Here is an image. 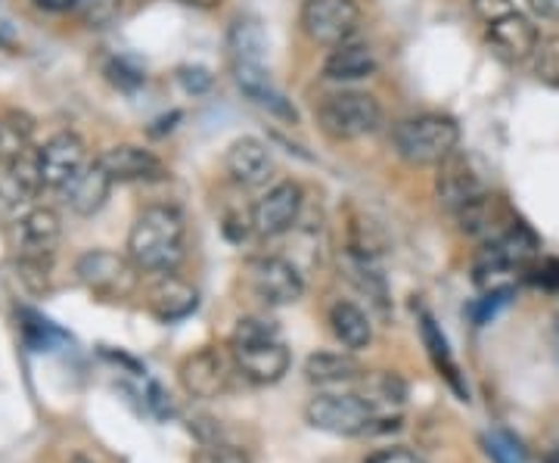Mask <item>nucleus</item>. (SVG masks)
<instances>
[{
    "mask_svg": "<svg viewBox=\"0 0 559 463\" xmlns=\"http://www.w3.org/2000/svg\"><path fill=\"white\" fill-rule=\"evenodd\" d=\"M187 224L175 205H146L128 234V256L143 274H168L183 262Z\"/></svg>",
    "mask_w": 559,
    "mask_h": 463,
    "instance_id": "obj_1",
    "label": "nucleus"
},
{
    "mask_svg": "<svg viewBox=\"0 0 559 463\" xmlns=\"http://www.w3.org/2000/svg\"><path fill=\"white\" fill-rule=\"evenodd\" d=\"M230 355L249 383H280L289 370V348L280 336V327L271 318L249 314L237 323L230 336Z\"/></svg>",
    "mask_w": 559,
    "mask_h": 463,
    "instance_id": "obj_2",
    "label": "nucleus"
},
{
    "mask_svg": "<svg viewBox=\"0 0 559 463\" xmlns=\"http://www.w3.org/2000/svg\"><path fill=\"white\" fill-rule=\"evenodd\" d=\"M460 143V124L444 112H419L395 124L392 146L411 165H439Z\"/></svg>",
    "mask_w": 559,
    "mask_h": 463,
    "instance_id": "obj_3",
    "label": "nucleus"
},
{
    "mask_svg": "<svg viewBox=\"0 0 559 463\" xmlns=\"http://www.w3.org/2000/svg\"><path fill=\"white\" fill-rule=\"evenodd\" d=\"M305 420L330 436H364L373 432L377 424H399V417H382L358 392H323L308 402Z\"/></svg>",
    "mask_w": 559,
    "mask_h": 463,
    "instance_id": "obj_4",
    "label": "nucleus"
},
{
    "mask_svg": "<svg viewBox=\"0 0 559 463\" xmlns=\"http://www.w3.org/2000/svg\"><path fill=\"white\" fill-rule=\"evenodd\" d=\"M318 124L333 141H358L382 124V106L364 91H336L318 103Z\"/></svg>",
    "mask_w": 559,
    "mask_h": 463,
    "instance_id": "obj_5",
    "label": "nucleus"
},
{
    "mask_svg": "<svg viewBox=\"0 0 559 463\" xmlns=\"http://www.w3.org/2000/svg\"><path fill=\"white\" fill-rule=\"evenodd\" d=\"M79 283L103 302H124L140 289V271L131 256L112 249H91L75 262Z\"/></svg>",
    "mask_w": 559,
    "mask_h": 463,
    "instance_id": "obj_6",
    "label": "nucleus"
},
{
    "mask_svg": "<svg viewBox=\"0 0 559 463\" xmlns=\"http://www.w3.org/2000/svg\"><path fill=\"white\" fill-rule=\"evenodd\" d=\"M180 385L190 399H202V402H212L230 392L234 377L240 373V367L234 361L230 352L215 348V345H205L200 352L187 355L180 361Z\"/></svg>",
    "mask_w": 559,
    "mask_h": 463,
    "instance_id": "obj_7",
    "label": "nucleus"
},
{
    "mask_svg": "<svg viewBox=\"0 0 559 463\" xmlns=\"http://www.w3.org/2000/svg\"><path fill=\"white\" fill-rule=\"evenodd\" d=\"M246 286L264 305H293L305 296V277L296 264L280 256H259L246 262Z\"/></svg>",
    "mask_w": 559,
    "mask_h": 463,
    "instance_id": "obj_8",
    "label": "nucleus"
},
{
    "mask_svg": "<svg viewBox=\"0 0 559 463\" xmlns=\"http://www.w3.org/2000/svg\"><path fill=\"white\" fill-rule=\"evenodd\" d=\"M299 22L308 40L320 47H340L358 32L360 10L355 0H305Z\"/></svg>",
    "mask_w": 559,
    "mask_h": 463,
    "instance_id": "obj_9",
    "label": "nucleus"
},
{
    "mask_svg": "<svg viewBox=\"0 0 559 463\" xmlns=\"http://www.w3.org/2000/svg\"><path fill=\"white\" fill-rule=\"evenodd\" d=\"M38 165L44 190H62L91 165L87 143L81 141L75 131H60L44 146H38Z\"/></svg>",
    "mask_w": 559,
    "mask_h": 463,
    "instance_id": "obj_10",
    "label": "nucleus"
},
{
    "mask_svg": "<svg viewBox=\"0 0 559 463\" xmlns=\"http://www.w3.org/2000/svg\"><path fill=\"white\" fill-rule=\"evenodd\" d=\"M305 193L296 181H277L255 205H252V227L264 240L283 237L301 218Z\"/></svg>",
    "mask_w": 559,
    "mask_h": 463,
    "instance_id": "obj_11",
    "label": "nucleus"
},
{
    "mask_svg": "<svg viewBox=\"0 0 559 463\" xmlns=\"http://www.w3.org/2000/svg\"><path fill=\"white\" fill-rule=\"evenodd\" d=\"M40 190L38 146H32L22 159L0 165V218H22Z\"/></svg>",
    "mask_w": 559,
    "mask_h": 463,
    "instance_id": "obj_12",
    "label": "nucleus"
},
{
    "mask_svg": "<svg viewBox=\"0 0 559 463\" xmlns=\"http://www.w3.org/2000/svg\"><path fill=\"white\" fill-rule=\"evenodd\" d=\"M457 222L460 230H463L466 237H473V240H479L481 246H485V242L500 240L507 230H513V227L520 224V218L513 215V209L500 200V197L481 193V197H476L469 205L460 209Z\"/></svg>",
    "mask_w": 559,
    "mask_h": 463,
    "instance_id": "obj_13",
    "label": "nucleus"
},
{
    "mask_svg": "<svg viewBox=\"0 0 559 463\" xmlns=\"http://www.w3.org/2000/svg\"><path fill=\"white\" fill-rule=\"evenodd\" d=\"M200 305L197 286L178 277L175 271L168 274H153V281L146 286V308L159 318L162 323H175L190 318Z\"/></svg>",
    "mask_w": 559,
    "mask_h": 463,
    "instance_id": "obj_14",
    "label": "nucleus"
},
{
    "mask_svg": "<svg viewBox=\"0 0 559 463\" xmlns=\"http://www.w3.org/2000/svg\"><path fill=\"white\" fill-rule=\"evenodd\" d=\"M436 168H439V175H436V193H439V202L444 209H451L454 215H457L463 205H469L476 197L485 193V187H481L473 162L466 159L460 150H454L448 159H441Z\"/></svg>",
    "mask_w": 559,
    "mask_h": 463,
    "instance_id": "obj_15",
    "label": "nucleus"
},
{
    "mask_svg": "<svg viewBox=\"0 0 559 463\" xmlns=\"http://www.w3.org/2000/svg\"><path fill=\"white\" fill-rule=\"evenodd\" d=\"M488 44L507 62H525L528 57H535V50H538V25L528 20V16L510 10L507 16L488 22Z\"/></svg>",
    "mask_w": 559,
    "mask_h": 463,
    "instance_id": "obj_16",
    "label": "nucleus"
},
{
    "mask_svg": "<svg viewBox=\"0 0 559 463\" xmlns=\"http://www.w3.org/2000/svg\"><path fill=\"white\" fill-rule=\"evenodd\" d=\"M97 162L109 171V178L116 183L159 181V178H165V165H162L159 156H153L150 150L134 146V143L109 146Z\"/></svg>",
    "mask_w": 559,
    "mask_h": 463,
    "instance_id": "obj_17",
    "label": "nucleus"
},
{
    "mask_svg": "<svg viewBox=\"0 0 559 463\" xmlns=\"http://www.w3.org/2000/svg\"><path fill=\"white\" fill-rule=\"evenodd\" d=\"M224 168L230 175V181L240 187H261L267 183L274 162H271V150L259 141V138H240L227 146L224 153Z\"/></svg>",
    "mask_w": 559,
    "mask_h": 463,
    "instance_id": "obj_18",
    "label": "nucleus"
},
{
    "mask_svg": "<svg viewBox=\"0 0 559 463\" xmlns=\"http://www.w3.org/2000/svg\"><path fill=\"white\" fill-rule=\"evenodd\" d=\"M62 237V222L53 209L35 205L16 224V249L20 256H50L57 252Z\"/></svg>",
    "mask_w": 559,
    "mask_h": 463,
    "instance_id": "obj_19",
    "label": "nucleus"
},
{
    "mask_svg": "<svg viewBox=\"0 0 559 463\" xmlns=\"http://www.w3.org/2000/svg\"><path fill=\"white\" fill-rule=\"evenodd\" d=\"M234 81H237V87H240L249 100H255L259 106H264V109H271L274 116H283V119L296 121V109H293L289 100L280 94L277 84L271 81V75L264 72V66H261V62L234 60Z\"/></svg>",
    "mask_w": 559,
    "mask_h": 463,
    "instance_id": "obj_20",
    "label": "nucleus"
},
{
    "mask_svg": "<svg viewBox=\"0 0 559 463\" xmlns=\"http://www.w3.org/2000/svg\"><path fill=\"white\" fill-rule=\"evenodd\" d=\"M112 178H109V171L103 168L100 162L94 159L84 171H81L75 181L69 183V187H62L60 193L66 197V205L75 212V215H97L106 200H109V190H112Z\"/></svg>",
    "mask_w": 559,
    "mask_h": 463,
    "instance_id": "obj_21",
    "label": "nucleus"
},
{
    "mask_svg": "<svg viewBox=\"0 0 559 463\" xmlns=\"http://www.w3.org/2000/svg\"><path fill=\"white\" fill-rule=\"evenodd\" d=\"M377 72V57L367 44L360 40H342L340 47H330V57L323 62V79L326 81H360Z\"/></svg>",
    "mask_w": 559,
    "mask_h": 463,
    "instance_id": "obj_22",
    "label": "nucleus"
},
{
    "mask_svg": "<svg viewBox=\"0 0 559 463\" xmlns=\"http://www.w3.org/2000/svg\"><path fill=\"white\" fill-rule=\"evenodd\" d=\"M417 318H419V336H423V345H426L429 358H432V364H436V370H439L441 377L451 383V389L457 392L460 399L466 402V399H469V392H466V385H463V380H460V367L454 364L451 345H448L444 333L439 330V323H436V318H432L426 308H419Z\"/></svg>",
    "mask_w": 559,
    "mask_h": 463,
    "instance_id": "obj_23",
    "label": "nucleus"
},
{
    "mask_svg": "<svg viewBox=\"0 0 559 463\" xmlns=\"http://www.w3.org/2000/svg\"><path fill=\"white\" fill-rule=\"evenodd\" d=\"M305 377H308V383L333 389V385L358 383L364 377V367L348 352L345 355L342 352H318L305 361Z\"/></svg>",
    "mask_w": 559,
    "mask_h": 463,
    "instance_id": "obj_24",
    "label": "nucleus"
},
{
    "mask_svg": "<svg viewBox=\"0 0 559 463\" xmlns=\"http://www.w3.org/2000/svg\"><path fill=\"white\" fill-rule=\"evenodd\" d=\"M330 330L348 352H360L373 343V323L367 311L355 302H333L330 305Z\"/></svg>",
    "mask_w": 559,
    "mask_h": 463,
    "instance_id": "obj_25",
    "label": "nucleus"
},
{
    "mask_svg": "<svg viewBox=\"0 0 559 463\" xmlns=\"http://www.w3.org/2000/svg\"><path fill=\"white\" fill-rule=\"evenodd\" d=\"M32 134H35V124L25 112H3L0 116V165L22 159L35 146Z\"/></svg>",
    "mask_w": 559,
    "mask_h": 463,
    "instance_id": "obj_26",
    "label": "nucleus"
},
{
    "mask_svg": "<svg viewBox=\"0 0 559 463\" xmlns=\"http://www.w3.org/2000/svg\"><path fill=\"white\" fill-rule=\"evenodd\" d=\"M352 256L358 259H370L377 262L382 252H385V234L377 222L370 218H352V227H348V249Z\"/></svg>",
    "mask_w": 559,
    "mask_h": 463,
    "instance_id": "obj_27",
    "label": "nucleus"
},
{
    "mask_svg": "<svg viewBox=\"0 0 559 463\" xmlns=\"http://www.w3.org/2000/svg\"><path fill=\"white\" fill-rule=\"evenodd\" d=\"M230 50L234 60L261 62V50H264V32L255 20H237L230 28Z\"/></svg>",
    "mask_w": 559,
    "mask_h": 463,
    "instance_id": "obj_28",
    "label": "nucleus"
},
{
    "mask_svg": "<svg viewBox=\"0 0 559 463\" xmlns=\"http://www.w3.org/2000/svg\"><path fill=\"white\" fill-rule=\"evenodd\" d=\"M16 277L28 293H47L53 277V259L50 256H16Z\"/></svg>",
    "mask_w": 559,
    "mask_h": 463,
    "instance_id": "obj_29",
    "label": "nucleus"
},
{
    "mask_svg": "<svg viewBox=\"0 0 559 463\" xmlns=\"http://www.w3.org/2000/svg\"><path fill=\"white\" fill-rule=\"evenodd\" d=\"M535 75L547 87H559V35L540 38L535 50Z\"/></svg>",
    "mask_w": 559,
    "mask_h": 463,
    "instance_id": "obj_30",
    "label": "nucleus"
},
{
    "mask_svg": "<svg viewBox=\"0 0 559 463\" xmlns=\"http://www.w3.org/2000/svg\"><path fill=\"white\" fill-rule=\"evenodd\" d=\"M485 454L491 458V463H525V451L510 432L485 436Z\"/></svg>",
    "mask_w": 559,
    "mask_h": 463,
    "instance_id": "obj_31",
    "label": "nucleus"
},
{
    "mask_svg": "<svg viewBox=\"0 0 559 463\" xmlns=\"http://www.w3.org/2000/svg\"><path fill=\"white\" fill-rule=\"evenodd\" d=\"M510 299H513V289H491V293H485L481 299H476V302L469 305V308H466V314L473 318L476 327H481V323L491 321L500 308H507Z\"/></svg>",
    "mask_w": 559,
    "mask_h": 463,
    "instance_id": "obj_32",
    "label": "nucleus"
},
{
    "mask_svg": "<svg viewBox=\"0 0 559 463\" xmlns=\"http://www.w3.org/2000/svg\"><path fill=\"white\" fill-rule=\"evenodd\" d=\"M193 463H249V454L240 451L237 444H224V442H205L193 454Z\"/></svg>",
    "mask_w": 559,
    "mask_h": 463,
    "instance_id": "obj_33",
    "label": "nucleus"
},
{
    "mask_svg": "<svg viewBox=\"0 0 559 463\" xmlns=\"http://www.w3.org/2000/svg\"><path fill=\"white\" fill-rule=\"evenodd\" d=\"M469 3H473V13L485 22L500 20L513 10V0H469Z\"/></svg>",
    "mask_w": 559,
    "mask_h": 463,
    "instance_id": "obj_34",
    "label": "nucleus"
},
{
    "mask_svg": "<svg viewBox=\"0 0 559 463\" xmlns=\"http://www.w3.org/2000/svg\"><path fill=\"white\" fill-rule=\"evenodd\" d=\"M364 463H426L419 458L417 451L411 448H385V451H377L373 458H367Z\"/></svg>",
    "mask_w": 559,
    "mask_h": 463,
    "instance_id": "obj_35",
    "label": "nucleus"
},
{
    "mask_svg": "<svg viewBox=\"0 0 559 463\" xmlns=\"http://www.w3.org/2000/svg\"><path fill=\"white\" fill-rule=\"evenodd\" d=\"M180 84L187 87V91H193V94H202L209 84H212V75L200 69V66H193V69H180Z\"/></svg>",
    "mask_w": 559,
    "mask_h": 463,
    "instance_id": "obj_36",
    "label": "nucleus"
},
{
    "mask_svg": "<svg viewBox=\"0 0 559 463\" xmlns=\"http://www.w3.org/2000/svg\"><path fill=\"white\" fill-rule=\"evenodd\" d=\"M528 274H535V281L540 286H559V262H540V264H532L528 268Z\"/></svg>",
    "mask_w": 559,
    "mask_h": 463,
    "instance_id": "obj_37",
    "label": "nucleus"
},
{
    "mask_svg": "<svg viewBox=\"0 0 559 463\" xmlns=\"http://www.w3.org/2000/svg\"><path fill=\"white\" fill-rule=\"evenodd\" d=\"M528 7H532V13L540 16V20L559 22V0H528Z\"/></svg>",
    "mask_w": 559,
    "mask_h": 463,
    "instance_id": "obj_38",
    "label": "nucleus"
},
{
    "mask_svg": "<svg viewBox=\"0 0 559 463\" xmlns=\"http://www.w3.org/2000/svg\"><path fill=\"white\" fill-rule=\"evenodd\" d=\"M35 7L47 10V13H66V10L79 7V0H35Z\"/></svg>",
    "mask_w": 559,
    "mask_h": 463,
    "instance_id": "obj_39",
    "label": "nucleus"
},
{
    "mask_svg": "<svg viewBox=\"0 0 559 463\" xmlns=\"http://www.w3.org/2000/svg\"><path fill=\"white\" fill-rule=\"evenodd\" d=\"M183 7H197V10H212V7H218L221 0H178Z\"/></svg>",
    "mask_w": 559,
    "mask_h": 463,
    "instance_id": "obj_40",
    "label": "nucleus"
},
{
    "mask_svg": "<svg viewBox=\"0 0 559 463\" xmlns=\"http://www.w3.org/2000/svg\"><path fill=\"white\" fill-rule=\"evenodd\" d=\"M547 463H559V458H547Z\"/></svg>",
    "mask_w": 559,
    "mask_h": 463,
    "instance_id": "obj_41",
    "label": "nucleus"
}]
</instances>
